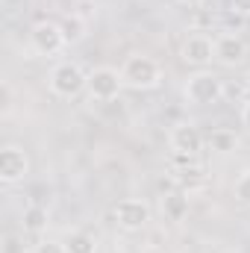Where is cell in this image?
<instances>
[{"instance_id": "cell-5", "label": "cell", "mask_w": 250, "mask_h": 253, "mask_svg": "<svg viewBox=\"0 0 250 253\" xmlns=\"http://www.w3.org/2000/svg\"><path fill=\"white\" fill-rule=\"evenodd\" d=\"M124 88V80H121V71L109 68V65H100L88 74V94L91 100H115Z\"/></svg>"}, {"instance_id": "cell-20", "label": "cell", "mask_w": 250, "mask_h": 253, "mask_svg": "<svg viewBox=\"0 0 250 253\" xmlns=\"http://www.w3.org/2000/svg\"><path fill=\"white\" fill-rule=\"evenodd\" d=\"M230 9H233V15L250 18V0H230Z\"/></svg>"}, {"instance_id": "cell-10", "label": "cell", "mask_w": 250, "mask_h": 253, "mask_svg": "<svg viewBox=\"0 0 250 253\" xmlns=\"http://www.w3.org/2000/svg\"><path fill=\"white\" fill-rule=\"evenodd\" d=\"M168 141H171L174 153L200 156V150H203V132H200V126H194V124H177L171 129Z\"/></svg>"}, {"instance_id": "cell-3", "label": "cell", "mask_w": 250, "mask_h": 253, "mask_svg": "<svg viewBox=\"0 0 250 253\" xmlns=\"http://www.w3.org/2000/svg\"><path fill=\"white\" fill-rule=\"evenodd\" d=\"M83 88H88V74L80 68L77 62H59L50 71V91L56 97H77Z\"/></svg>"}, {"instance_id": "cell-16", "label": "cell", "mask_w": 250, "mask_h": 253, "mask_svg": "<svg viewBox=\"0 0 250 253\" xmlns=\"http://www.w3.org/2000/svg\"><path fill=\"white\" fill-rule=\"evenodd\" d=\"M65 251L68 253H97V239L83 233V230H74L65 236Z\"/></svg>"}, {"instance_id": "cell-19", "label": "cell", "mask_w": 250, "mask_h": 253, "mask_svg": "<svg viewBox=\"0 0 250 253\" xmlns=\"http://www.w3.org/2000/svg\"><path fill=\"white\" fill-rule=\"evenodd\" d=\"M33 253H68L65 251V242H53V239H42L36 248H33Z\"/></svg>"}, {"instance_id": "cell-23", "label": "cell", "mask_w": 250, "mask_h": 253, "mask_svg": "<svg viewBox=\"0 0 250 253\" xmlns=\"http://www.w3.org/2000/svg\"><path fill=\"white\" fill-rule=\"evenodd\" d=\"M245 88H248V91H250V71H248V74H245Z\"/></svg>"}, {"instance_id": "cell-15", "label": "cell", "mask_w": 250, "mask_h": 253, "mask_svg": "<svg viewBox=\"0 0 250 253\" xmlns=\"http://www.w3.org/2000/svg\"><path fill=\"white\" fill-rule=\"evenodd\" d=\"M174 180H177V186H183V191H191V189H200L206 183V174H203V168L197 162H191L186 168H177Z\"/></svg>"}, {"instance_id": "cell-13", "label": "cell", "mask_w": 250, "mask_h": 253, "mask_svg": "<svg viewBox=\"0 0 250 253\" xmlns=\"http://www.w3.org/2000/svg\"><path fill=\"white\" fill-rule=\"evenodd\" d=\"M62 36L68 44H77V42H83L85 39V33H88V24H85V18L80 15V12H71V15H65L62 18Z\"/></svg>"}, {"instance_id": "cell-8", "label": "cell", "mask_w": 250, "mask_h": 253, "mask_svg": "<svg viewBox=\"0 0 250 253\" xmlns=\"http://www.w3.org/2000/svg\"><path fill=\"white\" fill-rule=\"evenodd\" d=\"M183 62L194 65V68H206L215 59V39H209L206 33H191L183 42Z\"/></svg>"}, {"instance_id": "cell-9", "label": "cell", "mask_w": 250, "mask_h": 253, "mask_svg": "<svg viewBox=\"0 0 250 253\" xmlns=\"http://www.w3.org/2000/svg\"><path fill=\"white\" fill-rule=\"evenodd\" d=\"M248 59V44L242 36H233V33H224L215 39V62H221L224 68H236Z\"/></svg>"}, {"instance_id": "cell-7", "label": "cell", "mask_w": 250, "mask_h": 253, "mask_svg": "<svg viewBox=\"0 0 250 253\" xmlns=\"http://www.w3.org/2000/svg\"><path fill=\"white\" fill-rule=\"evenodd\" d=\"M27 174H30V159H27V153H24L21 147H15V144H6V147L0 150V180H3L6 186H15V183H21Z\"/></svg>"}, {"instance_id": "cell-4", "label": "cell", "mask_w": 250, "mask_h": 253, "mask_svg": "<svg viewBox=\"0 0 250 253\" xmlns=\"http://www.w3.org/2000/svg\"><path fill=\"white\" fill-rule=\"evenodd\" d=\"M115 221L126 233H138L150 224V206L141 197H124L115 203Z\"/></svg>"}, {"instance_id": "cell-17", "label": "cell", "mask_w": 250, "mask_h": 253, "mask_svg": "<svg viewBox=\"0 0 250 253\" xmlns=\"http://www.w3.org/2000/svg\"><path fill=\"white\" fill-rule=\"evenodd\" d=\"M233 197L242 203V206H250V168H245L236 183H233Z\"/></svg>"}, {"instance_id": "cell-11", "label": "cell", "mask_w": 250, "mask_h": 253, "mask_svg": "<svg viewBox=\"0 0 250 253\" xmlns=\"http://www.w3.org/2000/svg\"><path fill=\"white\" fill-rule=\"evenodd\" d=\"M162 215H165L168 221L180 224L188 215V191H183V189L165 191V194H162Z\"/></svg>"}, {"instance_id": "cell-1", "label": "cell", "mask_w": 250, "mask_h": 253, "mask_svg": "<svg viewBox=\"0 0 250 253\" xmlns=\"http://www.w3.org/2000/svg\"><path fill=\"white\" fill-rule=\"evenodd\" d=\"M121 80H124L126 88L147 91V88H156L162 83V68H159V62L153 56H147V53H132L121 65Z\"/></svg>"}, {"instance_id": "cell-24", "label": "cell", "mask_w": 250, "mask_h": 253, "mask_svg": "<svg viewBox=\"0 0 250 253\" xmlns=\"http://www.w3.org/2000/svg\"><path fill=\"white\" fill-rule=\"evenodd\" d=\"M221 253H236V251H221Z\"/></svg>"}, {"instance_id": "cell-21", "label": "cell", "mask_w": 250, "mask_h": 253, "mask_svg": "<svg viewBox=\"0 0 250 253\" xmlns=\"http://www.w3.org/2000/svg\"><path fill=\"white\" fill-rule=\"evenodd\" d=\"M242 124H245V129L250 132V100L242 106Z\"/></svg>"}, {"instance_id": "cell-18", "label": "cell", "mask_w": 250, "mask_h": 253, "mask_svg": "<svg viewBox=\"0 0 250 253\" xmlns=\"http://www.w3.org/2000/svg\"><path fill=\"white\" fill-rule=\"evenodd\" d=\"M0 253H27L24 236H18V233H6V236L0 239Z\"/></svg>"}, {"instance_id": "cell-2", "label": "cell", "mask_w": 250, "mask_h": 253, "mask_svg": "<svg viewBox=\"0 0 250 253\" xmlns=\"http://www.w3.org/2000/svg\"><path fill=\"white\" fill-rule=\"evenodd\" d=\"M183 94H186L188 103H194V106H212V103H221V97H224V80H221L218 74L200 68V71L188 74Z\"/></svg>"}, {"instance_id": "cell-14", "label": "cell", "mask_w": 250, "mask_h": 253, "mask_svg": "<svg viewBox=\"0 0 250 253\" xmlns=\"http://www.w3.org/2000/svg\"><path fill=\"white\" fill-rule=\"evenodd\" d=\"M209 147H212L215 153L227 156V153H233V150L239 147V135H236L233 129H227V126H218V129H212V135H209Z\"/></svg>"}, {"instance_id": "cell-22", "label": "cell", "mask_w": 250, "mask_h": 253, "mask_svg": "<svg viewBox=\"0 0 250 253\" xmlns=\"http://www.w3.org/2000/svg\"><path fill=\"white\" fill-rule=\"evenodd\" d=\"M180 3H186V6H203L206 0H180Z\"/></svg>"}, {"instance_id": "cell-6", "label": "cell", "mask_w": 250, "mask_h": 253, "mask_svg": "<svg viewBox=\"0 0 250 253\" xmlns=\"http://www.w3.org/2000/svg\"><path fill=\"white\" fill-rule=\"evenodd\" d=\"M30 44L39 56H56L65 44V36H62V27L53 24V21H39L33 30H30Z\"/></svg>"}, {"instance_id": "cell-12", "label": "cell", "mask_w": 250, "mask_h": 253, "mask_svg": "<svg viewBox=\"0 0 250 253\" xmlns=\"http://www.w3.org/2000/svg\"><path fill=\"white\" fill-rule=\"evenodd\" d=\"M21 224H24V233H30V236H42V233L47 230V224H50V215H47L44 206L30 203V206L24 209V215H21Z\"/></svg>"}]
</instances>
